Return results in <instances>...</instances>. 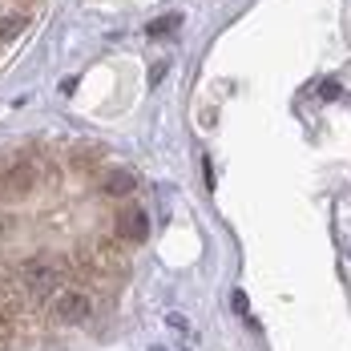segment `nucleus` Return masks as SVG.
<instances>
[{"mask_svg":"<svg viewBox=\"0 0 351 351\" xmlns=\"http://www.w3.org/2000/svg\"><path fill=\"white\" fill-rule=\"evenodd\" d=\"M53 315L57 323H85V319L93 315V303H89V295L85 291H61L57 299H53Z\"/></svg>","mask_w":351,"mask_h":351,"instance_id":"1","label":"nucleus"},{"mask_svg":"<svg viewBox=\"0 0 351 351\" xmlns=\"http://www.w3.org/2000/svg\"><path fill=\"white\" fill-rule=\"evenodd\" d=\"M113 230H117L121 243H145V234H149V214L141 210V206H125V210H117Z\"/></svg>","mask_w":351,"mask_h":351,"instance_id":"2","label":"nucleus"},{"mask_svg":"<svg viewBox=\"0 0 351 351\" xmlns=\"http://www.w3.org/2000/svg\"><path fill=\"white\" fill-rule=\"evenodd\" d=\"M29 190H36V170L29 162H16V166H8L0 174V194L4 198H25Z\"/></svg>","mask_w":351,"mask_h":351,"instance_id":"3","label":"nucleus"},{"mask_svg":"<svg viewBox=\"0 0 351 351\" xmlns=\"http://www.w3.org/2000/svg\"><path fill=\"white\" fill-rule=\"evenodd\" d=\"M25 287L36 291V295H45V291L57 287V271H53L49 263H29V267H25Z\"/></svg>","mask_w":351,"mask_h":351,"instance_id":"4","label":"nucleus"},{"mask_svg":"<svg viewBox=\"0 0 351 351\" xmlns=\"http://www.w3.org/2000/svg\"><path fill=\"white\" fill-rule=\"evenodd\" d=\"M101 190H106L109 198H130L134 190H138V178L130 174V170H109L101 178Z\"/></svg>","mask_w":351,"mask_h":351,"instance_id":"5","label":"nucleus"},{"mask_svg":"<svg viewBox=\"0 0 351 351\" xmlns=\"http://www.w3.org/2000/svg\"><path fill=\"white\" fill-rule=\"evenodd\" d=\"M25 25H29V16H25V12H4V16H0V40L21 36V33H25Z\"/></svg>","mask_w":351,"mask_h":351,"instance_id":"6","label":"nucleus"},{"mask_svg":"<svg viewBox=\"0 0 351 351\" xmlns=\"http://www.w3.org/2000/svg\"><path fill=\"white\" fill-rule=\"evenodd\" d=\"M178 25H182V16L174 12V16H162V21H154V25H149L145 33H149V36H162V33H174Z\"/></svg>","mask_w":351,"mask_h":351,"instance_id":"7","label":"nucleus"},{"mask_svg":"<svg viewBox=\"0 0 351 351\" xmlns=\"http://www.w3.org/2000/svg\"><path fill=\"white\" fill-rule=\"evenodd\" d=\"M319 93L331 101V97H339V85H335V81H327V85H319Z\"/></svg>","mask_w":351,"mask_h":351,"instance_id":"8","label":"nucleus"},{"mask_svg":"<svg viewBox=\"0 0 351 351\" xmlns=\"http://www.w3.org/2000/svg\"><path fill=\"white\" fill-rule=\"evenodd\" d=\"M234 311H239V315H246V295H243V291H234Z\"/></svg>","mask_w":351,"mask_h":351,"instance_id":"9","label":"nucleus"},{"mask_svg":"<svg viewBox=\"0 0 351 351\" xmlns=\"http://www.w3.org/2000/svg\"><path fill=\"white\" fill-rule=\"evenodd\" d=\"M162 77H166V65H154V69H149V81H154V85H158Z\"/></svg>","mask_w":351,"mask_h":351,"instance_id":"10","label":"nucleus"}]
</instances>
